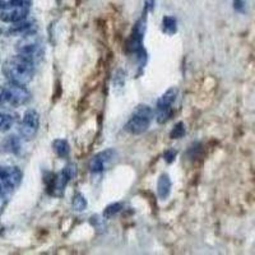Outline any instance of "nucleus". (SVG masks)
<instances>
[{
  "instance_id": "nucleus-12",
  "label": "nucleus",
  "mask_w": 255,
  "mask_h": 255,
  "mask_svg": "<svg viewBox=\"0 0 255 255\" xmlns=\"http://www.w3.org/2000/svg\"><path fill=\"white\" fill-rule=\"evenodd\" d=\"M171 191V180L170 176L166 174L161 175L158 179V183H157V193H158V197L161 199H166Z\"/></svg>"
},
{
  "instance_id": "nucleus-20",
  "label": "nucleus",
  "mask_w": 255,
  "mask_h": 255,
  "mask_svg": "<svg viewBox=\"0 0 255 255\" xmlns=\"http://www.w3.org/2000/svg\"><path fill=\"white\" fill-rule=\"evenodd\" d=\"M234 3H235V8L236 9H239V10H243V8H244V1H243V0H235Z\"/></svg>"
},
{
  "instance_id": "nucleus-16",
  "label": "nucleus",
  "mask_w": 255,
  "mask_h": 255,
  "mask_svg": "<svg viewBox=\"0 0 255 255\" xmlns=\"http://www.w3.org/2000/svg\"><path fill=\"white\" fill-rule=\"evenodd\" d=\"M87 207V202H86V198L82 194H77L76 197L73 198V208L76 211L82 212L84 208Z\"/></svg>"
},
{
  "instance_id": "nucleus-4",
  "label": "nucleus",
  "mask_w": 255,
  "mask_h": 255,
  "mask_svg": "<svg viewBox=\"0 0 255 255\" xmlns=\"http://www.w3.org/2000/svg\"><path fill=\"white\" fill-rule=\"evenodd\" d=\"M153 119V111L147 105H140L134 110L128 123L125 124V130L133 135H139L147 130Z\"/></svg>"
},
{
  "instance_id": "nucleus-14",
  "label": "nucleus",
  "mask_w": 255,
  "mask_h": 255,
  "mask_svg": "<svg viewBox=\"0 0 255 255\" xmlns=\"http://www.w3.org/2000/svg\"><path fill=\"white\" fill-rule=\"evenodd\" d=\"M15 115L0 111V131H8L15 124Z\"/></svg>"
},
{
  "instance_id": "nucleus-15",
  "label": "nucleus",
  "mask_w": 255,
  "mask_h": 255,
  "mask_svg": "<svg viewBox=\"0 0 255 255\" xmlns=\"http://www.w3.org/2000/svg\"><path fill=\"white\" fill-rule=\"evenodd\" d=\"M176 20L172 17H165L163 18V31L168 35H174L176 32Z\"/></svg>"
},
{
  "instance_id": "nucleus-3",
  "label": "nucleus",
  "mask_w": 255,
  "mask_h": 255,
  "mask_svg": "<svg viewBox=\"0 0 255 255\" xmlns=\"http://www.w3.org/2000/svg\"><path fill=\"white\" fill-rule=\"evenodd\" d=\"M31 0H0V19L5 23H18L26 19Z\"/></svg>"
},
{
  "instance_id": "nucleus-19",
  "label": "nucleus",
  "mask_w": 255,
  "mask_h": 255,
  "mask_svg": "<svg viewBox=\"0 0 255 255\" xmlns=\"http://www.w3.org/2000/svg\"><path fill=\"white\" fill-rule=\"evenodd\" d=\"M175 157H176V152H175L174 149H168V151H166L165 159L167 161V162H172Z\"/></svg>"
},
{
  "instance_id": "nucleus-1",
  "label": "nucleus",
  "mask_w": 255,
  "mask_h": 255,
  "mask_svg": "<svg viewBox=\"0 0 255 255\" xmlns=\"http://www.w3.org/2000/svg\"><path fill=\"white\" fill-rule=\"evenodd\" d=\"M1 72L8 82L26 86L35 76V61L17 54L4 61Z\"/></svg>"
},
{
  "instance_id": "nucleus-9",
  "label": "nucleus",
  "mask_w": 255,
  "mask_h": 255,
  "mask_svg": "<svg viewBox=\"0 0 255 255\" xmlns=\"http://www.w3.org/2000/svg\"><path fill=\"white\" fill-rule=\"evenodd\" d=\"M38 128H40V115L37 111L28 110L26 111L18 125V131L20 138H23L24 140H31L37 134Z\"/></svg>"
},
{
  "instance_id": "nucleus-5",
  "label": "nucleus",
  "mask_w": 255,
  "mask_h": 255,
  "mask_svg": "<svg viewBox=\"0 0 255 255\" xmlns=\"http://www.w3.org/2000/svg\"><path fill=\"white\" fill-rule=\"evenodd\" d=\"M22 179L23 172L17 166L0 165V193L5 197H10L19 188Z\"/></svg>"
},
{
  "instance_id": "nucleus-7",
  "label": "nucleus",
  "mask_w": 255,
  "mask_h": 255,
  "mask_svg": "<svg viewBox=\"0 0 255 255\" xmlns=\"http://www.w3.org/2000/svg\"><path fill=\"white\" fill-rule=\"evenodd\" d=\"M177 93L179 92H177L176 88H170L157 101L156 119L159 124L167 122L174 114V104L176 102Z\"/></svg>"
},
{
  "instance_id": "nucleus-10",
  "label": "nucleus",
  "mask_w": 255,
  "mask_h": 255,
  "mask_svg": "<svg viewBox=\"0 0 255 255\" xmlns=\"http://www.w3.org/2000/svg\"><path fill=\"white\" fill-rule=\"evenodd\" d=\"M116 157V152L114 149H106V151L101 152V153L96 154L90 163V170L91 172L99 174V172L105 171L109 167L114 158Z\"/></svg>"
},
{
  "instance_id": "nucleus-17",
  "label": "nucleus",
  "mask_w": 255,
  "mask_h": 255,
  "mask_svg": "<svg viewBox=\"0 0 255 255\" xmlns=\"http://www.w3.org/2000/svg\"><path fill=\"white\" fill-rule=\"evenodd\" d=\"M184 134H185V129H184V125L180 123V124H177L176 127L172 129L171 138H174V139H177V138H181Z\"/></svg>"
},
{
  "instance_id": "nucleus-2",
  "label": "nucleus",
  "mask_w": 255,
  "mask_h": 255,
  "mask_svg": "<svg viewBox=\"0 0 255 255\" xmlns=\"http://www.w3.org/2000/svg\"><path fill=\"white\" fill-rule=\"evenodd\" d=\"M31 92L26 86L8 82L0 86V109H15L28 104Z\"/></svg>"
},
{
  "instance_id": "nucleus-18",
  "label": "nucleus",
  "mask_w": 255,
  "mask_h": 255,
  "mask_svg": "<svg viewBox=\"0 0 255 255\" xmlns=\"http://www.w3.org/2000/svg\"><path fill=\"white\" fill-rule=\"evenodd\" d=\"M6 203H8V197H5L3 193H0V215H1L4 212V209H5Z\"/></svg>"
},
{
  "instance_id": "nucleus-8",
  "label": "nucleus",
  "mask_w": 255,
  "mask_h": 255,
  "mask_svg": "<svg viewBox=\"0 0 255 255\" xmlns=\"http://www.w3.org/2000/svg\"><path fill=\"white\" fill-rule=\"evenodd\" d=\"M76 174H77L76 165L69 163V165L65 166V168H64L63 171H60L56 175H52L49 184L50 194L55 195V197H61L64 190H65V188H67L68 183H69L73 177L76 176Z\"/></svg>"
},
{
  "instance_id": "nucleus-11",
  "label": "nucleus",
  "mask_w": 255,
  "mask_h": 255,
  "mask_svg": "<svg viewBox=\"0 0 255 255\" xmlns=\"http://www.w3.org/2000/svg\"><path fill=\"white\" fill-rule=\"evenodd\" d=\"M20 152V139L17 135H8L0 140V153L17 154Z\"/></svg>"
},
{
  "instance_id": "nucleus-6",
  "label": "nucleus",
  "mask_w": 255,
  "mask_h": 255,
  "mask_svg": "<svg viewBox=\"0 0 255 255\" xmlns=\"http://www.w3.org/2000/svg\"><path fill=\"white\" fill-rule=\"evenodd\" d=\"M15 49H17V52L19 55L26 56L35 63L42 56V52H44V46H42L41 38L36 35L35 32L22 36V38L18 41Z\"/></svg>"
},
{
  "instance_id": "nucleus-13",
  "label": "nucleus",
  "mask_w": 255,
  "mask_h": 255,
  "mask_svg": "<svg viewBox=\"0 0 255 255\" xmlns=\"http://www.w3.org/2000/svg\"><path fill=\"white\" fill-rule=\"evenodd\" d=\"M52 149L60 158H65L69 156L70 147L65 139H56L52 142Z\"/></svg>"
}]
</instances>
